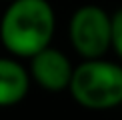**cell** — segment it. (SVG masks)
I'll list each match as a JSON object with an SVG mask.
<instances>
[{
	"instance_id": "1",
	"label": "cell",
	"mask_w": 122,
	"mask_h": 120,
	"mask_svg": "<svg viewBox=\"0 0 122 120\" xmlns=\"http://www.w3.org/2000/svg\"><path fill=\"white\" fill-rule=\"evenodd\" d=\"M56 16L48 0H10L0 20V42L10 54L30 58L50 46Z\"/></svg>"
},
{
	"instance_id": "2",
	"label": "cell",
	"mask_w": 122,
	"mask_h": 120,
	"mask_svg": "<svg viewBox=\"0 0 122 120\" xmlns=\"http://www.w3.org/2000/svg\"><path fill=\"white\" fill-rule=\"evenodd\" d=\"M68 90L84 108H114L122 104V66L102 58L84 60L72 70Z\"/></svg>"
},
{
	"instance_id": "3",
	"label": "cell",
	"mask_w": 122,
	"mask_h": 120,
	"mask_svg": "<svg viewBox=\"0 0 122 120\" xmlns=\"http://www.w3.org/2000/svg\"><path fill=\"white\" fill-rule=\"evenodd\" d=\"M70 42L84 60L102 58L112 40V20L100 6H80L70 18Z\"/></svg>"
},
{
	"instance_id": "4",
	"label": "cell",
	"mask_w": 122,
	"mask_h": 120,
	"mask_svg": "<svg viewBox=\"0 0 122 120\" xmlns=\"http://www.w3.org/2000/svg\"><path fill=\"white\" fill-rule=\"evenodd\" d=\"M72 62L64 52L56 48H42L34 56H30V78L36 80L38 86L50 92L66 90L72 78Z\"/></svg>"
},
{
	"instance_id": "5",
	"label": "cell",
	"mask_w": 122,
	"mask_h": 120,
	"mask_svg": "<svg viewBox=\"0 0 122 120\" xmlns=\"http://www.w3.org/2000/svg\"><path fill=\"white\" fill-rule=\"evenodd\" d=\"M30 88V74L20 62L0 58V108L22 102Z\"/></svg>"
},
{
	"instance_id": "6",
	"label": "cell",
	"mask_w": 122,
	"mask_h": 120,
	"mask_svg": "<svg viewBox=\"0 0 122 120\" xmlns=\"http://www.w3.org/2000/svg\"><path fill=\"white\" fill-rule=\"evenodd\" d=\"M112 20V40H110V48L116 50V54L122 60V8L110 16Z\"/></svg>"
},
{
	"instance_id": "7",
	"label": "cell",
	"mask_w": 122,
	"mask_h": 120,
	"mask_svg": "<svg viewBox=\"0 0 122 120\" xmlns=\"http://www.w3.org/2000/svg\"><path fill=\"white\" fill-rule=\"evenodd\" d=\"M8 2H10V0H8Z\"/></svg>"
}]
</instances>
